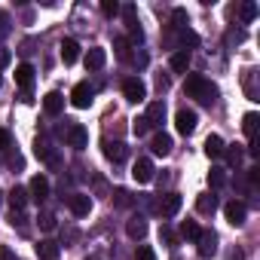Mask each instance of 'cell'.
I'll use <instances>...</instances> for the list:
<instances>
[{
	"mask_svg": "<svg viewBox=\"0 0 260 260\" xmlns=\"http://www.w3.org/2000/svg\"><path fill=\"white\" fill-rule=\"evenodd\" d=\"M199 233H202V230H199V223H196V220H184V223H181V239L196 242V239H199Z\"/></svg>",
	"mask_w": 260,
	"mask_h": 260,
	"instance_id": "cell-27",
	"label": "cell"
},
{
	"mask_svg": "<svg viewBox=\"0 0 260 260\" xmlns=\"http://www.w3.org/2000/svg\"><path fill=\"white\" fill-rule=\"evenodd\" d=\"M226 260H245V251H242V248H233V251L226 254Z\"/></svg>",
	"mask_w": 260,
	"mask_h": 260,
	"instance_id": "cell-45",
	"label": "cell"
},
{
	"mask_svg": "<svg viewBox=\"0 0 260 260\" xmlns=\"http://www.w3.org/2000/svg\"><path fill=\"white\" fill-rule=\"evenodd\" d=\"M245 40V31H230L226 34V43H242Z\"/></svg>",
	"mask_w": 260,
	"mask_h": 260,
	"instance_id": "cell-44",
	"label": "cell"
},
{
	"mask_svg": "<svg viewBox=\"0 0 260 260\" xmlns=\"http://www.w3.org/2000/svg\"><path fill=\"white\" fill-rule=\"evenodd\" d=\"M16 83L22 86L25 95H31V86H34V68H31V64H19V68H16Z\"/></svg>",
	"mask_w": 260,
	"mask_h": 260,
	"instance_id": "cell-15",
	"label": "cell"
},
{
	"mask_svg": "<svg viewBox=\"0 0 260 260\" xmlns=\"http://www.w3.org/2000/svg\"><path fill=\"white\" fill-rule=\"evenodd\" d=\"M92 101H95V86L92 83H77L74 92H71V104L80 107V110H86Z\"/></svg>",
	"mask_w": 260,
	"mask_h": 260,
	"instance_id": "cell-3",
	"label": "cell"
},
{
	"mask_svg": "<svg viewBox=\"0 0 260 260\" xmlns=\"http://www.w3.org/2000/svg\"><path fill=\"white\" fill-rule=\"evenodd\" d=\"M0 260H16V254H13L7 245H0Z\"/></svg>",
	"mask_w": 260,
	"mask_h": 260,
	"instance_id": "cell-46",
	"label": "cell"
},
{
	"mask_svg": "<svg viewBox=\"0 0 260 260\" xmlns=\"http://www.w3.org/2000/svg\"><path fill=\"white\" fill-rule=\"evenodd\" d=\"M68 144L74 147V150H83L86 144H89V132H86V128L83 125H68Z\"/></svg>",
	"mask_w": 260,
	"mask_h": 260,
	"instance_id": "cell-11",
	"label": "cell"
},
{
	"mask_svg": "<svg viewBox=\"0 0 260 260\" xmlns=\"http://www.w3.org/2000/svg\"><path fill=\"white\" fill-rule=\"evenodd\" d=\"M22 166H25V159H22V153H19V150H16V153H10V169H16V172H19Z\"/></svg>",
	"mask_w": 260,
	"mask_h": 260,
	"instance_id": "cell-42",
	"label": "cell"
},
{
	"mask_svg": "<svg viewBox=\"0 0 260 260\" xmlns=\"http://www.w3.org/2000/svg\"><path fill=\"white\" fill-rule=\"evenodd\" d=\"M135 260H156V254H153V248H147V245H141V248L135 251Z\"/></svg>",
	"mask_w": 260,
	"mask_h": 260,
	"instance_id": "cell-38",
	"label": "cell"
},
{
	"mask_svg": "<svg viewBox=\"0 0 260 260\" xmlns=\"http://www.w3.org/2000/svg\"><path fill=\"white\" fill-rule=\"evenodd\" d=\"M86 260H101V257H95V254H89V257H86Z\"/></svg>",
	"mask_w": 260,
	"mask_h": 260,
	"instance_id": "cell-47",
	"label": "cell"
},
{
	"mask_svg": "<svg viewBox=\"0 0 260 260\" xmlns=\"http://www.w3.org/2000/svg\"><path fill=\"white\" fill-rule=\"evenodd\" d=\"M196 251H199V257H214L217 254V233L214 230H202L199 233V239H196Z\"/></svg>",
	"mask_w": 260,
	"mask_h": 260,
	"instance_id": "cell-5",
	"label": "cell"
},
{
	"mask_svg": "<svg viewBox=\"0 0 260 260\" xmlns=\"http://www.w3.org/2000/svg\"><path fill=\"white\" fill-rule=\"evenodd\" d=\"M37 223H40V230H43V233H52V230H55V214L43 211V214L37 217Z\"/></svg>",
	"mask_w": 260,
	"mask_h": 260,
	"instance_id": "cell-32",
	"label": "cell"
},
{
	"mask_svg": "<svg viewBox=\"0 0 260 260\" xmlns=\"http://www.w3.org/2000/svg\"><path fill=\"white\" fill-rule=\"evenodd\" d=\"M144 119L150 122V128H153V125H162V122H166V101H153V104L147 107Z\"/></svg>",
	"mask_w": 260,
	"mask_h": 260,
	"instance_id": "cell-19",
	"label": "cell"
},
{
	"mask_svg": "<svg viewBox=\"0 0 260 260\" xmlns=\"http://www.w3.org/2000/svg\"><path fill=\"white\" fill-rule=\"evenodd\" d=\"M196 122H199V116H196V110H190V107H181L178 113H175V128L181 135H193L196 132Z\"/></svg>",
	"mask_w": 260,
	"mask_h": 260,
	"instance_id": "cell-2",
	"label": "cell"
},
{
	"mask_svg": "<svg viewBox=\"0 0 260 260\" xmlns=\"http://www.w3.org/2000/svg\"><path fill=\"white\" fill-rule=\"evenodd\" d=\"M77 58H80V43L71 40V37L61 40V61H64V64H74Z\"/></svg>",
	"mask_w": 260,
	"mask_h": 260,
	"instance_id": "cell-21",
	"label": "cell"
},
{
	"mask_svg": "<svg viewBox=\"0 0 260 260\" xmlns=\"http://www.w3.org/2000/svg\"><path fill=\"white\" fill-rule=\"evenodd\" d=\"M25 202H28V190L13 187V190H10V205H13V211H22V208H25Z\"/></svg>",
	"mask_w": 260,
	"mask_h": 260,
	"instance_id": "cell-24",
	"label": "cell"
},
{
	"mask_svg": "<svg viewBox=\"0 0 260 260\" xmlns=\"http://www.w3.org/2000/svg\"><path fill=\"white\" fill-rule=\"evenodd\" d=\"M254 19H257V4L248 0V4H242V22H254Z\"/></svg>",
	"mask_w": 260,
	"mask_h": 260,
	"instance_id": "cell-35",
	"label": "cell"
},
{
	"mask_svg": "<svg viewBox=\"0 0 260 260\" xmlns=\"http://www.w3.org/2000/svg\"><path fill=\"white\" fill-rule=\"evenodd\" d=\"M202 150H205V156H208V159H220V156H223V150H226V144H223V138H220V135H208Z\"/></svg>",
	"mask_w": 260,
	"mask_h": 260,
	"instance_id": "cell-18",
	"label": "cell"
},
{
	"mask_svg": "<svg viewBox=\"0 0 260 260\" xmlns=\"http://www.w3.org/2000/svg\"><path fill=\"white\" fill-rule=\"evenodd\" d=\"M0 202H4V193H0Z\"/></svg>",
	"mask_w": 260,
	"mask_h": 260,
	"instance_id": "cell-48",
	"label": "cell"
},
{
	"mask_svg": "<svg viewBox=\"0 0 260 260\" xmlns=\"http://www.w3.org/2000/svg\"><path fill=\"white\" fill-rule=\"evenodd\" d=\"M34 254H37V260H58L61 257V245L55 239H40L34 245Z\"/></svg>",
	"mask_w": 260,
	"mask_h": 260,
	"instance_id": "cell-6",
	"label": "cell"
},
{
	"mask_svg": "<svg viewBox=\"0 0 260 260\" xmlns=\"http://www.w3.org/2000/svg\"><path fill=\"white\" fill-rule=\"evenodd\" d=\"M223 184H226V169L214 166V169L208 172V187H211V190H217V187H223Z\"/></svg>",
	"mask_w": 260,
	"mask_h": 260,
	"instance_id": "cell-26",
	"label": "cell"
},
{
	"mask_svg": "<svg viewBox=\"0 0 260 260\" xmlns=\"http://www.w3.org/2000/svg\"><path fill=\"white\" fill-rule=\"evenodd\" d=\"M113 205H119V208H132V205H135V196L119 187V190H113Z\"/></svg>",
	"mask_w": 260,
	"mask_h": 260,
	"instance_id": "cell-28",
	"label": "cell"
},
{
	"mask_svg": "<svg viewBox=\"0 0 260 260\" xmlns=\"http://www.w3.org/2000/svg\"><path fill=\"white\" fill-rule=\"evenodd\" d=\"M153 172H156V169H153L150 159H138V162L132 166V178H135L138 184H150V181H153Z\"/></svg>",
	"mask_w": 260,
	"mask_h": 260,
	"instance_id": "cell-12",
	"label": "cell"
},
{
	"mask_svg": "<svg viewBox=\"0 0 260 260\" xmlns=\"http://www.w3.org/2000/svg\"><path fill=\"white\" fill-rule=\"evenodd\" d=\"M141 43H144V31L138 25H132L128 28V46H141Z\"/></svg>",
	"mask_w": 260,
	"mask_h": 260,
	"instance_id": "cell-33",
	"label": "cell"
},
{
	"mask_svg": "<svg viewBox=\"0 0 260 260\" xmlns=\"http://www.w3.org/2000/svg\"><path fill=\"white\" fill-rule=\"evenodd\" d=\"M43 110H46V116H58L64 110V95L61 92H49L43 98Z\"/></svg>",
	"mask_w": 260,
	"mask_h": 260,
	"instance_id": "cell-16",
	"label": "cell"
},
{
	"mask_svg": "<svg viewBox=\"0 0 260 260\" xmlns=\"http://www.w3.org/2000/svg\"><path fill=\"white\" fill-rule=\"evenodd\" d=\"M184 92H187L190 98L202 101L205 107H211V104L217 101V86H214L211 80H205L202 74H187V80H184Z\"/></svg>",
	"mask_w": 260,
	"mask_h": 260,
	"instance_id": "cell-1",
	"label": "cell"
},
{
	"mask_svg": "<svg viewBox=\"0 0 260 260\" xmlns=\"http://www.w3.org/2000/svg\"><path fill=\"white\" fill-rule=\"evenodd\" d=\"M116 55L119 58H128V40H122V37L116 40Z\"/></svg>",
	"mask_w": 260,
	"mask_h": 260,
	"instance_id": "cell-41",
	"label": "cell"
},
{
	"mask_svg": "<svg viewBox=\"0 0 260 260\" xmlns=\"http://www.w3.org/2000/svg\"><path fill=\"white\" fill-rule=\"evenodd\" d=\"M125 153H128V150H125V144H119V141H113V144L107 141V144H104V156H107L110 162H122Z\"/></svg>",
	"mask_w": 260,
	"mask_h": 260,
	"instance_id": "cell-23",
	"label": "cell"
},
{
	"mask_svg": "<svg viewBox=\"0 0 260 260\" xmlns=\"http://www.w3.org/2000/svg\"><path fill=\"white\" fill-rule=\"evenodd\" d=\"M223 156H226V162H230L233 169H239V166H242V159H245V150L233 144V147H226V150H223Z\"/></svg>",
	"mask_w": 260,
	"mask_h": 260,
	"instance_id": "cell-29",
	"label": "cell"
},
{
	"mask_svg": "<svg viewBox=\"0 0 260 260\" xmlns=\"http://www.w3.org/2000/svg\"><path fill=\"white\" fill-rule=\"evenodd\" d=\"M172 19H175V28H181V31H184V28H187V22H190V19H187V10H175V13H172Z\"/></svg>",
	"mask_w": 260,
	"mask_h": 260,
	"instance_id": "cell-37",
	"label": "cell"
},
{
	"mask_svg": "<svg viewBox=\"0 0 260 260\" xmlns=\"http://www.w3.org/2000/svg\"><path fill=\"white\" fill-rule=\"evenodd\" d=\"M214 208H217V202H214L211 193H202V196L196 199V211H199V214H214Z\"/></svg>",
	"mask_w": 260,
	"mask_h": 260,
	"instance_id": "cell-25",
	"label": "cell"
},
{
	"mask_svg": "<svg viewBox=\"0 0 260 260\" xmlns=\"http://www.w3.org/2000/svg\"><path fill=\"white\" fill-rule=\"evenodd\" d=\"M119 13H122V19H125V25H128V28L138 25V10H135V4H125Z\"/></svg>",
	"mask_w": 260,
	"mask_h": 260,
	"instance_id": "cell-30",
	"label": "cell"
},
{
	"mask_svg": "<svg viewBox=\"0 0 260 260\" xmlns=\"http://www.w3.org/2000/svg\"><path fill=\"white\" fill-rule=\"evenodd\" d=\"M68 205H71L74 217H86V214L92 211V199H89L86 193H74V196H68Z\"/></svg>",
	"mask_w": 260,
	"mask_h": 260,
	"instance_id": "cell-10",
	"label": "cell"
},
{
	"mask_svg": "<svg viewBox=\"0 0 260 260\" xmlns=\"http://www.w3.org/2000/svg\"><path fill=\"white\" fill-rule=\"evenodd\" d=\"M223 217H226V223H233V226H242L245 223V217H248V208H245V202H226L223 205Z\"/></svg>",
	"mask_w": 260,
	"mask_h": 260,
	"instance_id": "cell-7",
	"label": "cell"
},
{
	"mask_svg": "<svg viewBox=\"0 0 260 260\" xmlns=\"http://www.w3.org/2000/svg\"><path fill=\"white\" fill-rule=\"evenodd\" d=\"M10 147H13V135L7 128H0V150H10Z\"/></svg>",
	"mask_w": 260,
	"mask_h": 260,
	"instance_id": "cell-39",
	"label": "cell"
},
{
	"mask_svg": "<svg viewBox=\"0 0 260 260\" xmlns=\"http://www.w3.org/2000/svg\"><path fill=\"white\" fill-rule=\"evenodd\" d=\"M10 31H13V19H10V13L0 10V40H7Z\"/></svg>",
	"mask_w": 260,
	"mask_h": 260,
	"instance_id": "cell-31",
	"label": "cell"
},
{
	"mask_svg": "<svg viewBox=\"0 0 260 260\" xmlns=\"http://www.w3.org/2000/svg\"><path fill=\"white\" fill-rule=\"evenodd\" d=\"M101 13L107 19H113V16H119V4H116V0H101Z\"/></svg>",
	"mask_w": 260,
	"mask_h": 260,
	"instance_id": "cell-34",
	"label": "cell"
},
{
	"mask_svg": "<svg viewBox=\"0 0 260 260\" xmlns=\"http://www.w3.org/2000/svg\"><path fill=\"white\" fill-rule=\"evenodd\" d=\"M190 49H178V52H172V58H169V64H172V71L175 74H187L190 71Z\"/></svg>",
	"mask_w": 260,
	"mask_h": 260,
	"instance_id": "cell-14",
	"label": "cell"
},
{
	"mask_svg": "<svg viewBox=\"0 0 260 260\" xmlns=\"http://www.w3.org/2000/svg\"><path fill=\"white\" fill-rule=\"evenodd\" d=\"M28 196L40 205V202H46L49 199V181L43 178V175H34L31 178V187H28Z\"/></svg>",
	"mask_w": 260,
	"mask_h": 260,
	"instance_id": "cell-8",
	"label": "cell"
},
{
	"mask_svg": "<svg viewBox=\"0 0 260 260\" xmlns=\"http://www.w3.org/2000/svg\"><path fill=\"white\" fill-rule=\"evenodd\" d=\"M125 233H128V239H144L147 236V220L141 214H135L132 220L125 223Z\"/></svg>",
	"mask_w": 260,
	"mask_h": 260,
	"instance_id": "cell-20",
	"label": "cell"
},
{
	"mask_svg": "<svg viewBox=\"0 0 260 260\" xmlns=\"http://www.w3.org/2000/svg\"><path fill=\"white\" fill-rule=\"evenodd\" d=\"M132 122H135V125H132V132H135V135H138V138H141V135H147V132H150V122H147V119H144V116H138V119H132Z\"/></svg>",
	"mask_w": 260,
	"mask_h": 260,
	"instance_id": "cell-36",
	"label": "cell"
},
{
	"mask_svg": "<svg viewBox=\"0 0 260 260\" xmlns=\"http://www.w3.org/2000/svg\"><path fill=\"white\" fill-rule=\"evenodd\" d=\"M242 132H245L248 144H251V141H257V113H254V110L242 116Z\"/></svg>",
	"mask_w": 260,
	"mask_h": 260,
	"instance_id": "cell-22",
	"label": "cell"
},
{
	"mask_svg": "<svg viewBox=\"0 0 260 260\" xmlns=\"http://www.w3.org/2000/svg\"><path fill=\"white\" fill-rule=\"evenodd\" d=\"M10 61H13V52H10L7 46H0V71H4V68H7Z\"/></svg>",
	"mask_w": 260,
	"mask_h": 260,
	"instance_id": "cell-40",
	"label": "cell"
},
{
	"mask_svg": "<svg viewBox=\"0 0 260 260\" xmlns=\"http://www.w3.org/2000/svg\"><path fill=\"white\" fill-rule=\"evenodd\" d=\"M172 147H175V144H172V138H169L166 132H156V135H153V141H150L153 156H169V153H172Z\"/></svg>",
	"mask_w": 260,
	"mask_h": 260,
	"instance_id": "cell-17",
	"label": "cell"
},
{
	"mask_svg": "<svg viewBox=\"0 0 260 260\" xmlns=\"http://www.w3.org/2000/svg\"><path fill=\"white\" fill-rule=\"evenodd\" d=\"M181 205H184V199H181L178 193H169V196H162V199L156 202V211H159L162 217H175V214L181 211Z\"/></svg>",
	"mask_w": 260,
	"mask_h": 260,
	"instance_id": "cell-9",
	"label": "cell"
},
{
	"mask_svg": "<svg viewBox=\"0 0 260 260\" xmlns=\"http://www.w3.org/2000/svg\"><path fill=\"white\" fill-rule=\"evenodd\" d=\"M159 239H166L169 245H175V242H178V236H175V233H172L169 226H162V230H159Z\"/></svg>",
	"mask_w": 260,
	"mask_h": 260,
	"instance_id": "cell-43",
	"label": "cell"
},
{
	"mask_svg": "<svg viewBox=\"0 0 260 260\" xmlns=\"http://www.w3.org/2000/svg\"><path fill=\"white\" fill-rule=\"evenodd\" d=\"M83 61H86V71H101V68H104V61H107V52H104L101 46H92V49L86 52V58H83Z\"/></svg>",
	"mask_w": 260,
	"mask_h": 260,
	"instance_id": "cell-13",
	"label": "cell"
},
{
	"mask_svg": "<svg viewBox=\"0 0 260 260\" xmlns=\"http://www.w3.org/2000/svg\"><path fill=\"white\" fill-rule=\"evenodd\" d=\"M122 95H125V101H132V104H141V101L147 98V86H144L138 77H128V80L122 83Z\"/></svg>",
	"mask_w": 260,
	"mask_h": 260,
	"instance_id": "cell-4",
	"label": "cell"
}]
</instances>
